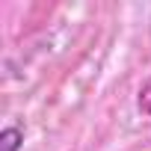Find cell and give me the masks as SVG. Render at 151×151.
<instances>
[{
  "label": "cell",
  "instance_id": "6da1fadb",
  "mask_svg": "<svg viewBox=\"0 0 151 151\" xmlns=\"http://www.w3.org/2000/svg\"><path fill=\"white\" fill-rule=\"evenodd\" d=\"M24 142V130L21 127H3L0 130V151H18Z\"/></svg>",
  "mask_w": 151,
  "mask_h": 151
},
{
  "label": "cell",
  "instance_id": "7a4b0ae2",
  "mask_svg": "<svg viewBox=\"0 0 151 151\" xmlns=\"http://www.w3.org/2000/svg\"><path fill=\"white\" fill-rule=\"evenodd\" d=\"M136 107L142 116H151V74H148V80L139 86V98H136Z\"/></svg>",
  "mask_w": 151,
  "mask_h": 151
}]
</instances>
